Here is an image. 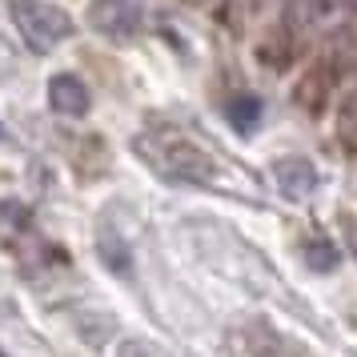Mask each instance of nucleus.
<instances>
[{
  "label": "nucleus",
  "instance_id": "9d476101",
  "mask_svg": "<svg viewBox=\"0 0 357 357\" xmlns=\"http://www.w3.org/2000/svg\"><path fill=\"white\" fill-rule=\"evenodd\" d=\"M345 125H354V129H357V97L345 105Z\"/></svg>",
  "mask_w": 357,
  "mask_h": 357
},
{
  "label": "nucleus",
  "instance_id": "20e7f679",
  "mask_svg": "<svg viewBox=\"0 0 357 357\" xmlns=\"http://www.w3.org/2000/svg\"><path fill=\"white\" fill-rule=\"evenodd\" d=\"M97 261L100 269H109L113 277H121V281H132V273H137V265H132V245L125 241V233L105 217V221H97Z\"/></svg>",
  "mask_w": 357,
  "mask_h": 357
},
{
  "label": "nucleus",
  "instance_id": "39448f33",
  "mask_svg": "<svg viewBox=\"0 0 357 357\" xmlns=\"http://www.w3.org/2000/svg\"><path fill=\"white\" fill-rule=\"evenodd\" d=\"M49 105H52L56 116L81 121V116H89V109H93V93H89V84H84L77 73H56L49 81Z\"/></svg>",
  "mask_w": 357,
  "mask_h": 357
},
{
  "label": "nucleus",
  "instance_id": "f03ea898",
  "mask_svg": "<svg viewBox=\"0 0 357 357\" xmlns=\"http://www.w3.org/2000/svg\"><path fill=\"white\" fill-rule=\"evenodd\" d=\"M161 173L169 181H185V185H209L217 177V165L205 149L189 145V141H169L165 145V161Z\"/></svg>",
  "mask_w": 357,
  "mask_h": 357
},
{
  "label": "nucleus",
  "instance_id": "7ed1b4c3",
  "mask_svg": "<svg viewBox=\"0 0 357 357\" xmlns=\"http://www.w3.org/2000/svg\"><path fill=\"white\" fill-rule=\"evenodd\" d=\"M145 13L137 0H93V29L113 40H129L141 33Z\"/></svg>",
  "mask_w": 357,
  "mask_h": 357
},
{
  "label": "nucleus",
  "instance_id": "423d86ee",
  "mask_svg": "<svg viewBox=\"0 0 357 357\" xmlns=\"http://www.w3.org/2000/svg\"><path fill=\"white\" fill-rule=\"evenodd\" d=\"M273 181L289 201H301V197H309L317 189V169L305 157H285V161L273 165Z\"/></svg>",
  "mask_w": 357,
  "mask_h": 357
},
{
  "label": "nucleus",
  "instance_id": "f257e3e1",
  "mask_svg": "<svg viewBox=\"0 0 357 357\" xmlns=\"http://www.w3.org/2000/svg\"><path fill=\"white\" fill-rule=\"evenodd\" d=\"M8 17L33 52H52L77 33L73 17L52 0H8Z\"/></svg>",
  "mask_w": 357,
  "mask_h": 357
},
{
  "label": "nucleus",
  "instance_id": "9b49d317",
  "mask_svg": "<svg viewBox=\"0 0 357 357\" xmlns=\"http://www.w3.org/2000/svg\"><path fill=\"white\" fill-rule=\"evenodd\" d=\"M4 141H8V129H4V121H0V145H4Z\"/></svg>",
  "mask_w": 357,
  "mask_h": 357
},
{
  "label": "nucleus",
  "instance_id": "1a4fd4ad",
  "mask_svg": "<svg viewBox=\"0 0 357 357\" xmlns=\"http://www.w3.org/2000/svg\"><path fill=\"white\" fill-rule=\"evenodd\" d=\"M121 357H153L145 349V345H137V341H129V345H121Z\"/></svg>",
  "mask_w": 357,
  "mask_h": 357
},
{
  "label": "nucleus",
  "instance_id": "0eeeda50",
  "mask_svg": "<svg viewBox=\"0 0 357 357\" xmlns=\"http://www.w3.org/2000/svg\"><path fill=\"white\" fill-rule=\"evenodd\" d=\"M225 116L237 125V132H253L261 125V100L249 97V93H237V97H229Z\"/></svg>",
  "mask_w": 357,
  "mask_h": 357
},
{
  "label": "nucleus",
  "instance_id": "6e6552de",
  "mask_svg": "<svg viewBox=\"0 0 357 357\" xmlns=\"http://www.w3.org/2000/svg\"><path fill=\"white\" fill-rule=\"evenodd\" d=\"M305 265L317 273H333L341 265V253L329 241H305Z\"/></svg>",
  "mask_w": 357,
  "mask_h": 357
}]
</instances>
